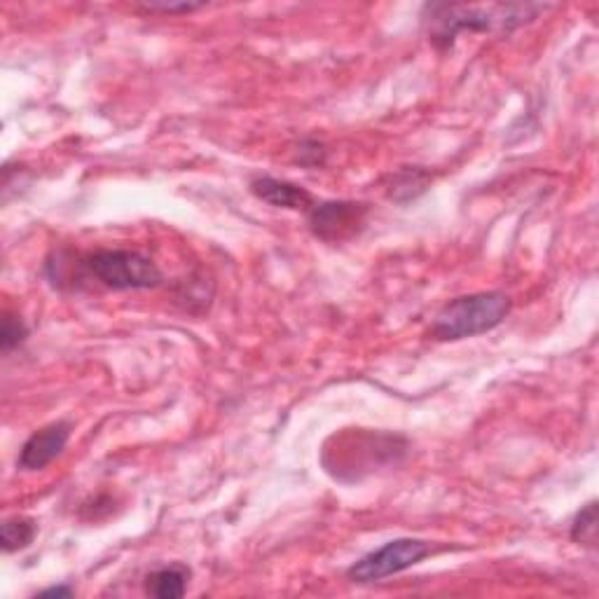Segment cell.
<instances>
[{
	"mask_svg": "<svg viewBox=\"0 0 599 599\" xmlns=\"http://www.w3.org/2000/svg\"><path fill=\"white\" fill-rule=\"evenodd\" d=\"M191 580V569L183 564H171L146 576V595L158 599H178L187 590Z\"/></svg>",
	"mask_w": 599,
	"mask_h": 599,
	"instance_id": "ba28073f",
	"label": "cell"
},
{
	"mask_svg": "<svg viewBox=\"0 0 599 599\" xmlns=\"http://www.w3.org/2000/svg\"><path fill=\"white\" fill-rule=\"evenodd\" d=\"M510 298L499 290L461 296L448 302L431 323V337L438 342H459L502 326L510 314Z\"/></svg>",
	"mask_w": 599,
	"mask_h": 599,
	"instance_id": "7a4b0ae2",
	"label": "cell"
},
{
	"mask_svg": "<svg viewBox=\"0 0 599 599\" xmlns=\"http://www.w3.org/2000/svg\"><path fill=\"white\" fill-rule=\"evenodd\" d=\"M141 10L146 12H162V14H176V12H195L199 8H204V3H187V0H181V3H139Z\"/></svg>",
	"mask_w": 599,
	"mask_h": 599,
	"instance_id": "7c38bea8",
	"label": "cell"
},
{
	"mask_svg": "<svg viewBox=\"0 0 599 599\" xmlns=\"http://www.w3.org/2000/svg\"><path fill=\"white\" fill-rule=\"evenodd\" d=\"M251 193L261 201L269 204L277 209H290V211H310L314 207V197L304 191V187L279 181L272 176H261L251 183Z\"/></svg>",
	"mask_w": 599,
	"mask_h": 599,
	"instance_id": "52a82bcc",
	"label": "cell"
},
{
	"mask_svg": "<svg viewBox=\"0 0 599 599\" xmlns=\"http://www.w3.org/2000/svg\"><path fill=\"white\" fill-rule=\"evenodd\" d=\"M68 438H71V424L68 422H55L45 426V429L36 431L22 445V452L16 457V469L28 473L43 471L66 450Z\"/></svg>",
	"mask_w": 599,
	"mask_h": 599,
	"instance_id": "8992f818",
	"label": "cell"
},
{
	"mask_svg": "<svg viewBox=\"0 0 599 599\" xmlns=\"http://www.w3.org/2000/svg\"><path fill=\"white\" fill-rule=\"evenodd\" d=\"M431 555V545L419 539H396L389 541L378 551L364 555L347 569L352 584H378L382 578L413 569L422 560Z\"/></svg>",
	"mask_w": 599,
	"mask_h": 599,
	"instance_id": "277c9868",
	"label": "cell"
},
{
	"mask_svg": "<svg viewBox=\"0 0 599 599\" xmlns=\"http://www.w3.org/2000/svg\"><path fill=\"white\" fill-rule=\"evenodd\" d=\"M38 534V525L31 518H10L3 522V529H0V541H3V551L5 553H16L24 551L33 543Z\"/></svg>",
	"mask_w": 599,
	"mask_h": 599,
	"instance_id": "9c48e42d",
	"label": "cell"
},
{
	"mask_svg": "<svg viewBox=\"0 0 599 599\" xmlns=\"http://www.w3.org/2000/svg\"><path fill=\"white\" fill-rule=\"evenodd\" d=\"M28 335V329H26V323L20 319V316H14V314H5L3 319V331H0V345H3V352L10 354L12 349H16L22 345V342L26 339Z\"/></svg>",
	"mask_w": 599,
	"mask_h": 599,
	"instance_id": "8fae6325",
	"label": "cell"
},
{
	"mask_svg": "<svg viewBox=\"0 0 599 599\" xmlns=\"http://www.w3.org/2000/svg\"><path fill=\"white\" fill-rule=\"evenodd\" d=\"M370 207L364 201H321L307 211L310 230L321 242L342 244L361 234L368 222Z\"/></svg>",
	"mask_w": 599,
	"mask_h": 599,
	"instance_id": "5b68a950",
	"label": "cell"
},
{
	"mask_svg": "<svg viewBox=\"0 0 599 599\" xmlns=\"http://www.w3.org/2000/svg\"><path fill=\"white\" fill-rule=\"evenodd\" d=\"M73 595V588L68 586H59V588H47L41 592V597H71Z\"/></svg>",
	"mask_w": 599,
	"mask_h": 599,
	"instance_id": "4fadbf2b",
	"label": "cell"
},
{
	"mask_svg": "<svg viewBox=\"0 0 599 599\" xmlns=\"http://www.w3.org/2000/svg\"><path fill=\"white\" fill-rule=\"evenodd\" d=\"M80 269L108 290L158 288L164 277L148 255L125 249H101L80 258Z\"/></svg>",
	"mask_w": 599,
	"mask_h": 599,
	"instance_id": "3957f363",
	"label": "cell"
},
{
	"mask_svg": "<svg viewBox=\"0 0 599 599\" xmlns=\"http://www.w3.org/2000/svg\"><path fill=\"white\" fill-rule=\"evenodd\" d=\"M572 541L584 543V545L597 543V504L595 502H590L588 506H584L576 512V518L572 522Z\"/></svg>",
	"mask_w": 599,
	"mask_h": 599,
	"instance_id": "30bf717a",
	"label": "cell"
},
{
	"mask_svg": "<svg viewBox=\"0 0 599 599\" xmlns=\"http://www.w3.org/2000/svg\"><path fill=\"white\" fill-rule=\"evenodd\" d=\"M545 10V5H454V3H429L422 10V22L429 33L431 45L438 49H450L459 33H510Z\"/></svg>",
	"mask_w": 599,
	"mask_h": 599,
	"instance_id": "6da1fadb",
	"label": "cell"
}]
</instances>
